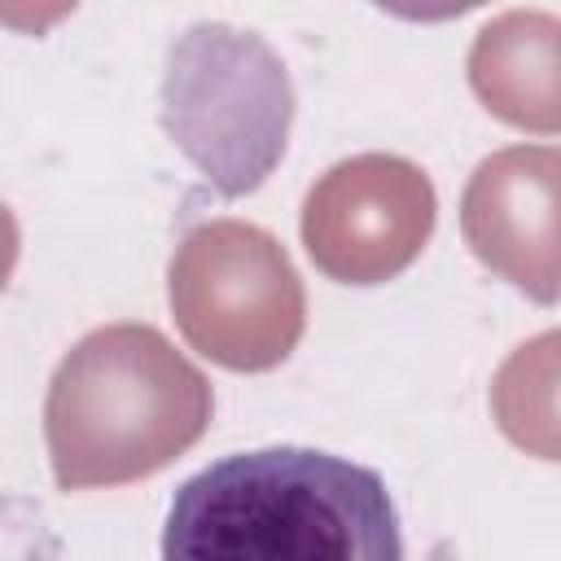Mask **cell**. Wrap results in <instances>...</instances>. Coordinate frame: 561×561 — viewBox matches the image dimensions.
I'll return each mask as SVG.
<instances>
[{
    "instance_id": "cell-8",
    "label": "cell",
    "mask_w": 561,
    "mask_h": 561,
    "mask_svg": "<svg viewBox=\"0 0 561 561\" xmlns=\"http://www.w3.org/2000/svg\"><path fill=\"white\" fill-rule=\"evenodd\" d=\"M500 434L539 460H561V329L526 337L491 377Z\"/></svg>"
},
{
    "instance_id": "cell-2",
    "label": "cell",
    "mask_w": 561,
    "mask_h": 561,
    "mask_svg": "<svg viewBox=\"0 0 561 561\" xmlns=\"http://www.w3.org/2000/svg\"><path fill=\"white\" fill-rule=\"evenodd\" d=\"M215 394L153 324L79 337L44 399V443L61 491L127 486L180 460L210 425Z\"/></svg>"
},
{
    "instance_id": "cell-6",
    "label": "cell",
    "mask_w": 561,
    "mask_h": 561,
    "mask_svg": "<svg viewBox=\"0 0 561 561\" xmlns=\"http://www.w3.org/2000/svg\"><path fill=\"white\" fill-rule=\"evenodd\" d=\"M460 232L482 267L552 307L561 298V145L482 158L460 197Z\"/></svg>"
},
{
    "instance_id": "cell-9",
    "label": "cell",
    "mask_w": 561,
    "mask_h": 561,
    "mask_svg": "<svg viewBox=\"0 0 561 561\" xmlns=\"http://www.w3.org/2000/svg\"><path fill=\"white\" fill-rule=\"evenodd\" d=\"M79 0H0V18L9 31H26V35H44L48 26H57Z\"/></svg>"
},
{
    "instance_id": "cell-7",
    "label": "cell",
    "mask_w": 561,
    "mask_h": 561,
    "mask_svg": "<svg viewBox=\"0 0 561 561\" xmlns=\"http://www.w3.org/2000/svg\"><path fill=\"white\" fill-rule=\"evenodd\" d=\"M473 96L517 131H561V18L508 9L491 18L465 57Z\"/></svg>"
},
{
    "instance_id": "cell-4",
    "label": "cell",
    "mask_w": 561,
    "mask_h": 561,
    "mask_svg": "<svg viewBox=\"0 0 561 561\" xmlns=\"http://www.w3.org/2000/svg\"><path fill=\"white\" fill-rule=\"evenodd\" d=\"M167 298L184 342L228 373L285 364L307 329V289L285 245L245 219L188 228L167 267Z\"/></svg>"
},
{
    "instance_id": "cell-3",
    "label": "cell",
    "mask_w": 561,
    "mask_h": 561,
    "mask_svg": "<svg viewBox=\"0 0 561 561\" xmlns=\"http://www.w3.org/2000/svg\"><path fill=\"white\" fill-rule=\"evenodd\" d=\"M158 118L167 140L219 197H245L285 158L294 83L263 35L228 22H193L167 48Z\"/></svg>"
},
{
    "instance_id": "cell-10",
    "label": "cell",
    "mask_w": 561,
    "mask_h": 561,
    "mask_svg": "<svg viewBox=\"0 0 561 561\" xmlns=\"http://www.w3.org/2000/svg\"><path fill=\"white\" fill-rule=\"evenodd\" d=\"M373 4L403 18V22H447V18H460L486 0H373Z\"/></svg>"
},
{
    "instance_id": "cell-1",
    "label": "cell",
    "mask_w": 561,
    "mask_h": 561,
    "mask_svg": "<svg viewBox=\"0 0 561 561\" xmlns=\"http://www.w3.org/2000/svg\"><path fill=\"white\" fill-rule=\"evenodd\" d=\"M162 557L399 561L403 530L368 465L311 447H263L237 451L175 491Z\"/></svg>"
},
{
    "instance_id": "cell-5",
    "label": "cell",
    "mask_w": 561,
    "mask_h": 561,
    "mask_svg": "<svg viewBox=\"0 0 561 561\" xmlns=\"http://www.w3.org/2000/svg\"><path fill=\"white\" fill-rule=\"evenodd\" d=\"M434 215L438 197L416 162L355 153L311 184L302 202V245L337 285H386L421 259Z\"/></svg>"
}]
</instances>
